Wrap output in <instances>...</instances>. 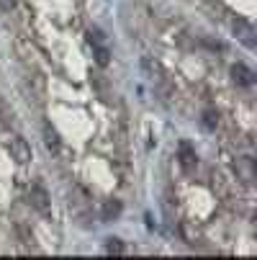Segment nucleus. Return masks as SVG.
<instances>
[{
	"instance_id": "obj_7",
	"label": "nucleus",
	"mask_w": 257,
	"mask_h": 260,
	"mask_svg": "<svg viewBox=\"0 0 257 260\" xmlns=\"http://www.w3.org/2000/svg\"><path fill=\"white\" fill-rule=\"evenodd\" d=\"M121 211H124V204L116 201V199H111V201H105V204H103V209H100V219H103V221H116V219L121 216Z\"/></svg>"
},
{
	"instance_id": "obj_17",
	"label": "nucleus",
	"mask_w": 257,
	"mask_h": 260,
	"mask_svg": "<svg viewBox=\"0 0 257 260\" xmlns=\"http://www.w3.org/2000/svg\"><path fill=\"white\" fill-rule=\"evenodd\" d=\"M0 8H3V11H13L16 8V0H0Z\"/></svg>"
},
{
	"instance_id": "obj_15",
	"label": "nucleus",
	"mask_w": 257,
	"mask_h": 260,
	"mask_svg": "<svg viewBox=\"0 0 257 260\" xmlns=\"http://www.w3.org/2000/svg\"><path fill=\"white\" fill-rule=\"evenodd\" d=\"M90 85H93L103 98H108V83H105V78H103V75H98V72H95V75L90 78Z\"/></svg>"
},
{
	"instance_id": "obj_10",
	"label": "nucleus",
	"mask_w": 257,
	"mask_h": 260,
	"mask_svg": "<svg viewBox=\"0 0 257 260\" xmlns=\"http://www.w3.org/2000/svg\"><path fill=\"white\" fill-rule=\"evenodd\" d=\"M177 155H180V162L186 165L188 170L198 162V157H196V152H193V147H191L188 142H180V147H177Z\"/></svg>"
},
{
	"instance_id": "obj_8",
	"label": "nucleus",
	"mask_w": 257,
	"mask_h": 260,
	"mask_svg": "<svg viewBox=\"0 0 257 260\" xmlns=\"http://www.w3.org/2000/svg\"><path fill=\"white\" fill-rule=\"evenodd\" d=\"M237 175H239V180L252 183V180H254V160H252V157L237 160Z\"/></svg>"
},
{
	"instance_id": "obj_2",
	"label": "nucleus",
	"mask_w": 257,
	"mask_h": 260,
	"mask_svg": "<svg viewBox=\"0 0 257 260\" xmlns=\"http://www.w3.org/2000/svg\"><path fill=\"white\" fill-rule=\"evenodd\" d=\"M28 201H31V206H33L36 211H42V214H47L49 206H52V199H49V193H47V188H44L42 183H33V185H31Z\"/></svg>"
},
{
	"instance_id": "obj_3",
	"label": "nucleus",
	"mask_w": 257,
	"mask_h": 260,
	"mask_svg": "<svg viewBox=\"0 0 257 260\" xmlns=\"http://www.w3.org/2000/svg\"><path fill=\"white\" fill-rule=\"evenodd\" d=\"M11 155H13V160H16V162H21V165L31 162V157H33L31 144H28L23 137H13V139H11Z\"/></svg>"
},
{
	"instance_id": "obj_6",
	"label": "nucleus",
	"mask_w": 257,
	"mask_h": 260,
	"mask_svg": "<svg viewBox=\"0 0 257 260\" xmlns=\"http://www.w3.org/2000/svg\"><path fill=\"white\" fill-rule=\"evenodd\" d=\"M23 85H26V93H28V95H36V101H42V98H44L47 85H44V78L39 75V72H33V75H26Z\"/></svg>"
},
{
	"instance_id": "obj_13",
	"label": "nucleus",
	"mask_w": 257,
	"mask_h": 260,
	"mask_svg": "<svg viewBox=\"0 0 257 260\" xmlns=\"http://www.w3.org/2000/svg\"><path fill=\"white\" fill-rule=\"evenodd\" d=\"M93 54H95V64L98 67H108V62H111V52L105 49V44L103 47H93Z\"/></svg>"
},
{
	"instance_id": "obj_5",
	"label": "nucleus",
	"mask_w": 257,
	"mask_h": 260,
	"mask_svg": "<svg viewBox=\"0 0 257 260\" xmlns=\"http://www.w3.org/2000/svg\"><path fill=\"white\" fill-rule=\"evenodd\" d=\"M229 72H232V80H234L237 85H244V88H247V85H252V83H254V72H252L247 64H242V62L232 64V70H229Z\"/></svg>"
},
{
	"instance_id": "obj_1",
	"label": "nucleus",
	"mask_w": 257,
	"mask_h": 260,
	"mask_svg": "<svg viewBox=\"0 0 257 260\" xmlns=\"http://www.w3.org/2000/svg\"><path fill=\"white\" fill-rule=\"evenodd\" d=\"M232 31H234V36L242 42V44H247L249 49L257 44V31H254V26L249 23V21H244V18H237V21H232Z\"/></svg>"
},
{
	"instance_id": "obj_11",
	"label": "nucleus",
	"mask_w": 257,
	"mask_h": 260,
	"mask_svg": "<svg viewBox=\"0 0 257 260\" xmlns=\"http://www.w3.org/2000/svg\"><path fill=\"white\" fill-rule=\"evenodd\" d=\"M105 252H108V255H124V252H126V245H124L119 237H108V240H105Z\"/></svg>"
},
{
	"instance_id": "obj_16",
	"label": "nucleus",
	"mask_w": 257,
	"mask_h": 260,
	"mask_svg": "<svg viewBox=\"0 0 257 260\" xmlns=\"http://www.w3.org/2000/svg\"><path fill=\"white\" fill-rule=\"evenodd\" d=\"M180 232H182V237H186L188 245H196V242H198V232H196L191 224H180Z\"/></svg>"
},
{
	"instance_id": "obj_14",
	"label": "nucleus",
	"mask_w": 257,
	"mask_h": 260,
	"mask_svg": "<svg viewBox=\"0 0 257 260\" xmlns=\"http://www.w3.org/2000/svg\"><path fill=\"white\" fill-rule=\"evenodd\" d=\"M88 42H90L93 47H103V44H105V34H103L98 26H90V28H88Z\"/></svg>"
},
{
	"instance_id": "obj_4",
	"label": "nucleus",
	"mask_w": 257,
	"mask_h": 260,
	"mask_svg": "<svg viewBox=\"0 0 257 260\" xmlns=\"http://www.w3.org/2000/svg\"><path fill=\"white\" fill-rule=\"evenodd\" d=\"M139 67H141V75L150 80V83H155V80H160L162 78V72H160V64H157V59L152 57V54H144L141 59H139Z\"/></svg>"
},
{
	"instance_id": "obj_12",
	"label": "nucleus",
	"mask_w": 257,
	"mask_h": 260,
	"mask_svg": "<svg viewBox=\"0 0 257 260\" xmlns=\"http://www.w3.org/2000/svg\"><path fill=\"white\" fill-rule=\"evenodd\" d=\"M201 124H203V129L213 132V129L218 126V114H216L213 108H206V111H203V121H201Z\"/></svg>"
},
{
	"instance_id": "obj_9",
	"label": "nucleus",
	"mask_w": 257,
	"mask_h": 260,
	"mask_svg": "<svg viewBox=\"0 0 257 260\" xmlns=\"http://www.w3.org/2000/svg\"><path fill=\"white\" fill-rule=\"evenodd\" d=\"M44 144H47V150L49 152H59V147H62V139H59V134H57V129L52 126V124H44Z\"/></svg>"
}]
</instances>
